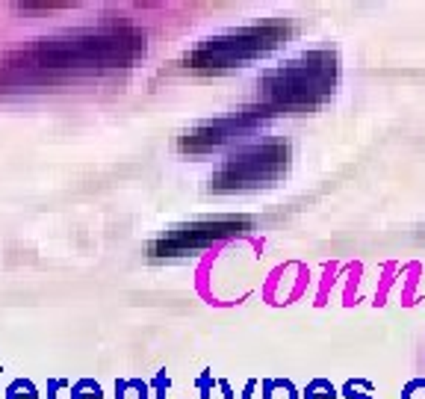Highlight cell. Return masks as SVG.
Here are the masks:
<instances>
[{
	"label": "cell",
	"instance_id": "obj_1",
	"mask_svg": "<svg viewBox=\"0 0 425 399\" xmlns=\"http://www.w3.org/2000/svg\"><path fill=\"white\" fill-rule=\"evenodd\" d=\"M145 42L139 33L130 30H107V33H80L68 39H45L33 51L18 57L12 68H39V71H77V68H109L124 66Z\"/></svg>",
	"mask_w": 425,
	"mask_h": 399
},
{
	"label": "cell",
	"instance_id": "obj_2",
	"mask_svg": "<svg viewBox=\"0 0 425 399\" xmlns=\"http://www.w3.org/2000/svg\"><path fill=\"white\" fill-rule=\"evenodd\" d=\"M278 45V30L272 27H248V30H236L219 39H207L201 47L186 57L190 68H228L236 62H245L257 54H266Z\"/></svg>",
	"mask_w": 425,
	"mask_h": 399
},
{
	"label": "cell",
	"instance_id": "obj_3",
	"mask_svg": "<svg viewBox=\"0 0 425 399\" xmlns=\"http://www.w3.org/2000/svg\"><path fill=\"white\" fill-rule=\"evenodd\" d=\"M248 228L245 219H216V222H195V225H186V228H174L169 236H162L151 246V252L160 257H174V255H190L198 252L210 243L222 240V236H231V234H240Z\"/></svg>",
	"mask_w": 425,
	"mask_h": 399
},
{
	"label": "cell",
	"instance_id": "obj_4",
	"mask_svg": "<svg viewBox=\"0 0 425 399\" xmlns=\"http://www.w3.org/2000/svg\"><path fill=\"white\" fill-rule=\"evenodd\" d=\"M284 160V148L281 145H263V148H252L248 154L242 157H233L228 160L216 181H212V190H236V186H252L272 178L278 172Z\"/></svg>",
	"mask_w": 425,
	"mask_h": 399
},
{
	"label": "cell",
	"instance_id": "obj_5",
	"mask_svg": "<svg viewBox=\"0 0 425 399\" xmlns=\"http://www.w3.org/2000/svg\"><path fill=\"white\" fill-rule=\"evenodd\" d=\"M304 399H337V388L328 379H314L304 388Z\"/></svg>",
	"mask_w": 425,
	"mask_h": 399
},
{
	"label": "cell",
	"instance_id": "obj_6",
	"mask_svg": "<svg viewBox=\"0 0 425 399\" xmlns=\"http://www.w3.org/2000/svg\"><path fill=\"white\" fill-rule=\"evenodd\" d=\"M343 396L346 399H375L372 396V384L364 382V379H348L343 384Z\"/></svg>",
	"mask_w": 425,
	"mask_h": 399
},
{
	"label": "cell",
	"instance_id": "obj_7",
	"mask_svg": "<svg viewBox=\"0 0 425 399\" xmlns=\"http://www.w3.org/2000/svg\"><path fill=\"white\" fill-rule=\"evenodd\" d=\"M263 388H266V399H298V391L293 388V382H266L263 384Z\"/></svg>",
	"mask_w": 425,
	"mask_h": 399
},
{
	"label": "cell",
	"instance_id": "obj_8",
	"mask_svg": "<svg viewBox=\"0 0 425 399\" xmlns=\"http://www.w3.org/2000/svg\"><path fill=\"white\" fill-rule=\"evenodd\" d=\"M402 399H425V379H410L402 391Z\"/></svg>",
	"mask_w": 425,
	"mask_h": 399
}]
</instances>
